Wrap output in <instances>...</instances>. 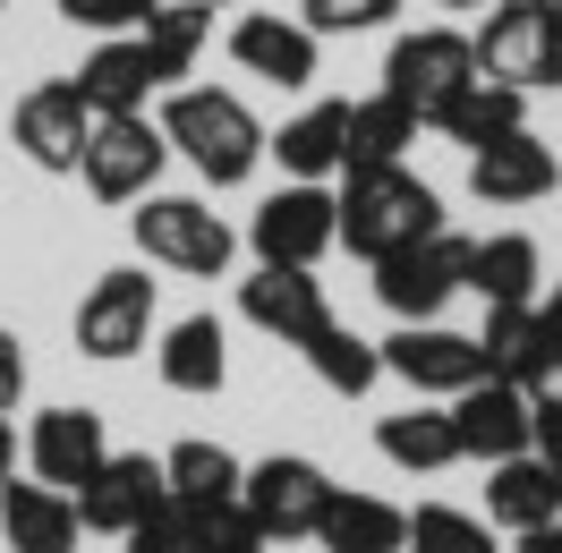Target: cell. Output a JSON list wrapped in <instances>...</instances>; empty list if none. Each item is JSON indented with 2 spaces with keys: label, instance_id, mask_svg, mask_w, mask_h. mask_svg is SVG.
<instances>
[{
  "label": "cell",
  "instance_id": "obj_1",
  "mask_svg": "<svg viewBox=\"0 0 562 553\" xmlns=\"http://www.w3.org/2000/svg\"><path fill=\"white\" fill-rule=\"evenodd\" d=\"M333 205H341V247H350L358 264H384L392 247H418V239H435V230H443V196H435L409 162H367V171H341Z\"/></svg>",
  "mask_w": 562,
  "mask_h": 553
},
{
  "label": "cell",
  "instance_id": "obj_2",
  "mask_svg": "<svg viewBox=\"0 0 562 553\" xmlns=\"http://www.w3.org/2000/svg\"><path fill=\"white\" fill-rule=\"evenodd\" d=\"M162 137L205 188H247L256 162L273 154V137L256 128V111L231 94V86H171L162 103Z\"/></svg>",
  "mask_w": 562,
  "mask_h": 553
},
{
  "label": "cell",
  "instance_id": "obj_3",
  "mask_svg": "<svg viewBox=\"0 0 562 553\" xmlns=\"http://www.w3.org/2000/svg\"><path fill=\"white\" fill-rule=\"evenodd\" d=\"M128 230H137L145 264H162V273H188V281H222L231 273V256H239V230L205 205V196H145L128 213Z\"/></svg>",
  "mask_w": 562,
  "mask_h": 553
},
{
  "label": "cell",
  "instance_id": "obj_4",
  "mask_svg": "<svg viewBox=\"0 0 562 553\" xmlns=\"http://www.w3.org/2000/svg\"><path fill=\"white\" fill-rule=\"evenodd\" d=\"M460 290H469V239H460L452 222L418 247H392L384 264H375V298L392 307V324H443Z\"/></svg>",
  "mask_w": 562,
  "mask_h": 553
},
{
  "label": "cell",
  "instance_id": "obj_5",
  "mask_svg": "<svg viewBox=\"0 0 562 553\" xmlns=\"http://www.w3.org/2000/svg\"><path fill=\"white\" fill-rule=\"evenodd\" d=\"M247 247H256V264H307V273H316L324 256L341 247V205H333V188H324V179L273 188L265 205L247 213Z\"/></svg>",
  "mask_w": 562,
  "mask_h": 553
},
{
  "label": "cell",
  "instance_id": "obj_6",
  "mask_svg": "<svg viewBox=\"0 0 562 553\" xmlns=\"http://www.w3.org/2000/svg\"><path fill=\"white\" fill-rule=\"evenodd\" d=\"M333 494H341V485L324 477L307 451H273V460H256L247 485H239L247 519H256L273 545H307V537L324 528V511H333Z\"/></svg>",
  "mask_w": 562,
  "mask_h": 553
},
{
  "label": "cell",
  "instance_id": "obj_7",
  "mask_svg": "<svg viewBox=\"0 0 562 553\" xmlns=\"http://www.w3.org/2000/svg\"><path fill=\"white\" fill-rule=\"evenodd\" d=\"M171 162V137H162V120H145V111H120V120H94V137H86V196H103V205H145L154 196V179Z\"/></svg>",
  "mask_w": 562,
  "mask_h": 553
},
{
  "label": "cell",
  "instance_id": "obj_8",
  "mask_svg": "<svg viewBox=\"0 0 562 553\" xmlns=\"http://www.w3.org/2000/svg\"><path fill=\"white\" fill-rule=\"evenodd\" d=\"M477 77H494V86H512V94H546V86H562V35L546 9H528V0H503V9H486V26H477Z\"/></svg>",
  "mask_w": 562,
  "mask_h": 553
},
{
  "label": "cell",
  "instance_id": "obj_9",
  "mask_svg": "<svg viewBox=\"0 0 562 553\" xmlns=\"http://www.w3.org/2000/svg\"><path fill=\"white\" fill-rule=\"evenodd\" d=\"M86 137H94V103L77 94V77H43V86H26L18 111H9V145L52 179H77Z\"/></svg>",
  "mask_w": 562,
  "mask_h": 553
},
{
  "label": "cell",
  "instance_id": "obj_10",
  "mask_svg": "<svg viewBox=\"0 0 562 553\" xmlns=\"http://www.w3.org/2000/svg\"><path fill=\"white\" fill-rule=\"evenodd\" d=\"M145 341H154V281H145V264L94 273L86 298H77V349L103 358V366H120V358H137Z\"/></svg>",
  "mask_w": 562,
  "mask_h": 553
},
{
  "label": "cell",
  "instance_id": "obj_11",
  "mask_svg": "<svg viewBox=\"0 0 562 553\" xmlns=\"http://www.w3.org/2000/svg\"><path fill=\"white\" fill-rule=\"evenodd\" d=\"M469 77H477V43L460 26H418V35H401L384 52V94H401L418 120H435Z\"/></svg>",
  "mask_w": 562,
  "mask_h": 553
},
{
  "label": "cell",
  "instance_id": "obj_12",
  "mask_svg": "<svg viewBox=\"0 0 562 553\" xmlns=\"http://www.w3.org/2000/svg\"><path fill=\"white\" fill-rule=\"evenodd\" d=\"M384 349V375H401L418 400H460L469 383H486V349L477 332H452V324H401Z\"/></svg>",
  "mask_w": 562,
  "mask_h": 553
},
{
  "label": "cell",
  "instance_id": "obj_13",
  "mask_svg": "<svg viewBox=\"0 0 562 553\" xmlns=\"http://www.w3.org/2000/svg\"><path fill=\"white\" fill-rule=\"evenodd\" d=\"M162 503H171V477H162L154 451H111L103 469L77 485V519H86L94 537H128V528H145Z\"/></svg>",
  "mask_w": 562,
  "mask_h": 553
},
{
  "label": "cell",
  "instance_id": "obj_14",
  "mask_svg": "<svg viewBox=\"0 0 562 553\" xmlns=\"http://www.w3.org/2000/svg\"><path fill=\"white\" fill-rule=\"evenodd\" d=\"M239 315L256 332H273L281 349H307L324 324H333V298H324V281L307 273V264H256V273L239 281Z\"/></svg>",
  "mask_w": 562,
  "mask_h": 553
},
{
  "label": "cell",
  "instance_id": "obj_15",
  "mask_svg": "<svg viewBox=\"0 0 562 553\" xmlns=\"http://www.w3.org/2000/svg\"><path fill=\"white\" fill-rule=\"evenodd\" d=\"M562 188V162H554V145L546 137H528V128H512V137H494L469 154V196L477 205H537V196H554Z\"/></svg>",
  "mask_w": 562,
  "mask_h": 553
},
{
  "label": "cell",
  "instance_id": "obj_16",
  "mask_svg": "<svg viewBox=\"0 0 562 553\" xmlns=\"http://www.w3.org/2000/svg\"><path fill=\"white\" fill-rule=\"evenodd\" d=\"M111 460V435H103V409H43L35 426H26V469H35L43 485H60V494H77V485L94 477Z\"/></svg>",
  "mask_w": 562,
  "mask_h": 553
},
{
  "label": "cell",
  "instance_id": "obj_17",
  "mask_svg": "<svg viewBox=\"0 0 562 553\" xmlns=\"http://www.w3.org/2000/svg\"><path fill=\"white\" fill-rule=\"evenodd\" d=\"M452 409V426H460V460H520L528 451V435H537V417H528V392L520 383H469L460 400H443Z\"/></svg>",
  "mask_w": 562,
  "mask_h": 553
},
{
  "label": "cell",
  "instance_id": "obj_18",
  "mask_svg": "<svg viewBox=\"0 0 562 553\" xmlns=\"http://www.w3.org/2000/svg\"><path fill=\"white\" fill-rule=\"evenodd\" d=\"M231 60L247 77L281 86V94H307L316 86V35L299 18H281V9H247L239 26H231Z\"/></svg>",
  "mask_w": 562,
  "mask_h": 553
},
{
  "label": "cell",
  "instance_id": "obj_19",
  "mask_svg": "<svg viewBox=\"0 0 562 553\" xmlns=\"http://www.w3.org/2000/svg\"><path fill=\"white\" fill-rule=\"evenodd\" d=\"M0 537H9V553H77V537H86L77 494L43 477H9L0 485Z\"/></svg>",
  "mask_w": 562,
  "mask_h": 553
},
{
  "label": "cell",
  "instance_id": "obj_20",
  "mask_svg": "<svg viewBox=\"0 0 562 553\" xmlns=\"http://www.w3.org/2000/svg\"><path fill=\"white\" fill-rule=\"evenodd\" d=\"M486 519H494V528H512V537L554 528V519H562V477L537 460V451L494 460V469H486Z\"/></svg>",
  "mask_w": 562,
  "mask_h": 553
},
{
  "label": "cell",
  "instance_id": "obj_21",
  "mask_svg": "<svg viewBox=\"0 0 562 553\" xmlns=\"http://www.w3.org/2000/svg\"><path fill=\"white\" fill-rule=\"evenodd\" d=\"M469 290L486 307H537L546 290V256L528 230H494V239H469Z\"/></svg>",
  "mask_w": 562,
  "mask_h": 553
},
{
  "label": "cell",
  "instance_id": "obj_22",
  "mask_svg": "<svg viewBox=\"0 0 562 553\" xmlns=\"http://www.w3.org/2000/svg\"><path fill=\"white\" fill-rule=\"evenodd\" d=\"M154 366H162V383L188 392V400L222 392V375H231V332H222V315H179L171 332H162V349H154Z\"/></svg>",
  "mask_w": 562,
  "mask_h": 553
},
{
  "label": "cell",
  "instance_id": "obj_23",
  "mask_svg": "<svg viewBox=\"0 0 562 553\" xmlns=\"http://www.w3.org/2000/svg\"><path fill=\"white\" fill-rule=\"evenodd\" d=\"M273 162L290 179H341V162H350V103H307L299 120H281Z\"/></svg>",
  "mask_w": 562,
  "mask_h": 553
},
{
  "label": "cell",
  "instance_id": "obj_24",
  "mask_svg": "<svg viewBox=\"0 0 562 553\" xmlns=\"http://www.w3.org/2000/svg\"><path fill=\"white\" fill-rule=\"evenodd\" d=\"M435 137H452L460 154H477V145H494V137H512V128H528V94H512V86H494V77H469L452 103L426 120Z\"/></svg>",
  "mask_w": 562,
  "mask_h": 553
},
{
  "label": "cell",
  "instance_id": "obj_25",
  "mask_svg": "<svg viewBox=\"0 0 562 553\" xmlns=\"http://www.w3.org/2000/svg\"><path fill=\"white\" fill-rule=\"evenodd\" d=\"M375 451H384L392 469H409V477H435V469L460 460V426H452L443 400H418V409H401V417H375Z\"/></svg>",
  "mask_w": 562,
  "mask_h": 553
},
{
  "label": "cell",
  "instance_id": "obj_26",
  "mask_svg": "<svg viewBox=\"0 0 562 553\" xmlns=\"http://www.w3.org/2000/svg\"><path fill=\"white\" fill-rule=\"evenodd\" d=\"M162 477H171L179 511H213V503H239L247 460H239V451H222V443H205V435H188V443L162 451Z\"/></svg>",
  "mask_w": 562,
  "mask_h": 553
},
{
  "label": "cell",
  "instance_id": "obj_27",
  "mask_svg": "<svg viewBox=\"0 0 562 553\" xmlns=\"http://www.w3.org/2000/svg\"><path fill=\"white\" fill-rule=\"evenodd\" d=\"M316 545L324 553H401L409 545V511L401 503H384V494H333V511H324L316 528Z\"/></svg>",
  "mask_w": 562,
  "mask_h": 553
},
{
  "label": "cell",
  "instance_id": "obj_28",
  "mask_svg": "<svg viewBox=\"0 0 562 553\" xmlns=\"http://www.w3.org/2000/svg\"><path fill=\"white\" fill-rule=\"evenodd\" d=\"M77 94L94 103V120H120V111H145L154 77H145V52L137 35H103L86 60H77Z\"/></svg>",
  "mask_w": 562,
  "mask_h": 553
},
{
  "label": "cell",
  "instance_id": "obj_29",
  "mask_svg": "<svg viewBox=\"0 0 562 553\" xmlns=\"http://www.w3.org/2000/svg\"><path fill=\"white\" fill-rule=\"evenodd\" d=\"M205 35H213V9H205V0H162V9L145 18L137 52H145V77H154V94H162V86H179V77L196 69Z\"/></svg>",
  "mask_w": 562,
  "mask_h": 553
},
{
  "label": "cell",
  "instance_id": "obj_30",
  "mask_svg": "<svg viewBox=\"0 0 562 553\" xmlns=\"http://www.w3.org/2000/svg\"><path fill=\"white\" fill-rule=\"evenodd\" d=\"M477 349H486V375L494 383H520V392H537L546 366H554V349H546V332H537V307H486Z\"/></svg>",
  "mask_w": 562,
  "mask_h": 553
},
{
  "label": "cell",
  "instance_id": "obj_31",
  "mask_svg": "<svg viewBox=\"0 0 562 553\" xmlns=\"http://www.w3.org/2000/svg\"><path fill=\"white\" fill-rule=\"evenodd\" d=\"M418 111L401 103V94H384V86H375V94H367V103H350V162H341V171H367V162H401V154H409V145H418Z\"/></svg>",
  "mask_w": 562,
  "mask_h": 553
},
{
  "label": "cell",
  "instance_id": "obj_32",
  "mask_svg": "<svg viewBox=\"0 0 562 553\" xmlns=\"http://www.w3.org/2000/svg\"><path fill=\"white\" fill-rule=\"evenodd\" d=\"M299 358H307V366H316V383H324V392H341V400H358V392H375V383H384V349L358 341L341 315H333V324H324Z\"/></svg>",
  "mask_w": 562,
  "mask_h": 553
},
{
  "label": "cell",
  "instance_id": "obj_33",
  "mask_svg": "<svg viewBox=\"0 0 562 553\" xmlns=\"http://www.w3.org/2000/svg\"><path fill=\"white\" fill-rule=\"evenodd\" d=\"M401 553H494V528L477 511H452V503H418Z\"/></svg>",
  "mask_w": 562,
  "mask_h": 553
},
{
  "label": "cell",
  "instance_id": "obj_34",
  "mask_svg": "<svg viewBox=\"0 0 562 553\" xmlns=\"http://www.w3.org/2000/svg\"><path fill=\"white\" fill-rule=\"evenodd\" d=\"M392 9L401 0H299V26L307 35H375V26H392Z\"/></svg>",
  "mask_w": 562,
  "mask_h": 553
},
{
  "label": "cell",
  "instance_id": "obj_35",
  "mask_svg": "<svg viewBox=\"0 0 562 553\" xmlns=\"http://www.w3.org/2000/svg\"><path fill=\"white\" fill-rule=\"evenodd\" d=\"M196 519V553H273V537L247 519V503H213V511H188Z\"/></svg>",
  "mask_w": 562,
  "mask_h": 553
},
{
  "label": "cell",
  "instance_id": "obj_36",
  "mask_svg": "<svg viewBox=\"0 0 562 553\" xmlns=\"http://www.w3.org/2000/svg\"><path fill=\"white\" fill-rule=\"evenodd\" d=\"M69 26H86V35L103 43V35H145V18L162 9V0H52Z\"/></svg>",
  "mask_w": 562,
  "mask_h": 553
},
{
  "label": "cell",
  "instance_id": "obj_37",
  "mask_svg": "<svg viewBox=\"0 0 562 553\" xmlns=\"http://www.w3.org/2000/svg\"><path fill=\"white\" fill-rule=\"evenodd\" d=\"M120 545H128V553H196V519L179 511V503H162V511L145 519V528H128Z\"/></svg>",
  "mask_w": 562,
  "mask_h": 553
},
{
  "label": "cell",
  "instance_id": "obj_38",
  "mask_svg": "<svg viewBox=\"0 0 562 553\" xmlns=\"http://www.w3.org/2000/svg\"><path fill=\"white\" fill-rule=\"evenodd\" d=\"M528 417H537V435H528V451L546 460L562 477V400H546V392H528Z\"/></svg>",
  "mask_w": 562,
  "mask_h": 553
},
{
  "label": "cell",
  "instance_id": "obj_39",
  "mask_svg": "<svg viewBox=\"0 0 562 553\" xmlns=\"http://www.w3.org/2000/svg\"><path fill=\"white\" fill-rule=\"evenodd\" d=\"M26 400V349H18V332L0 324V409H18Z\"/></svg>",
  "mask_w": 562,
  "mask_h": 553
},
{
  "label": "cell",
  "instance_id": "obj_40",
  "mask_svg": "<svg viewBox=\"0 0 562 553\" xmlns=\"http://www.w3.org/2000/svg\"><path fill=\"white\" fill-rule=\"evenodd\" d=\"M537 332H546V349H554V366H562V281L537 290Z\"/></svg>",
  "mask_w": 562,
  "mask_h": 553
},
{
  "label": "cell",
  "instance_id": "obj_41",
  "mask_svg": "<svg viewBox=\"0 0 562 553\" xmlns=\"http://www.w3.org/2000/svg\"><path fill=\"white\" fill-rule=\"evenodd\" d=\"M18 460H26V435H18V426H9V409H0V485L18 477Z\"/></svg>",
  "mask_w": 562,
  "mask_h": 553
},
{
  "label": "cell",
  "instance_id": "obj_42",
  "mask_svg": "<svg viewBox=\"0 0 562 553\" xmlns=\"http://www.w3.org/2000/svg\"><path fill=\"white\" fill-rule=\"evenodd\" d=\"M520 553H562V519H554V528H537V537H520Z\"/></svg>",
  "mask_w": 562,
  "mask_h": 553
},
{
  "label": "cell",
  "instance_id": "obj_43",
  "mask_svg": "<svg viewBox=\"0 0 562 553\" xmlns=\"http://www.w3.org/2000/svg\"><path fill=\"white\" fill-rule=\"evenodd\" d=\"M537 392H546V400H562V366H546V383H537Z\"/></svg>",
  "mask_w": 562,
  "mask_h": 553
},
{
  "label": "cell",
  "instance_id": "obj_44",
  "mask_svg": "<svg viewBox=\"0 0 562 553\" xmlns=\"http://www.w3.org/2000/svg\"><path fill=\"white\" fill-rule=\"evenodd\" d=\"M435 9H486V0H435Z\"/></svg>",
  "mask_w": 562,
  "mask_h": 553
},
{
  "label": "cell",
  "instance_id": "obj_45",
  "mask_svg": "<svg viewBox=\"0 0 562 553\" xmlns=\"http://www.w3.org/2000/svg\"><path fill=\"white\" fill-rule=\"evenodd\" d=\"M546 18H554V35H562V0H554V9H546Z\"/></svg>",
  "mask_w": 562,
  "mask_h": 553
},
{
  "label": "cell",
  "instance_id": "obj_46",
  "mask_svg": "<svg viewBox=\"0 0 562 553\" xmlns=\"http://www.w3.org/2000/svg\"><path fill=\"white\" fill-rule=\"evenodd\" d=\"M528 9H554V0H528Z\"/></svg>",
  "mask_w": 562,
  "mask_h": 553
},
{
  "label": "cell",
  "instance_id": "obj_47",
  "mask_svg": "<svg viewBox=\"0 0 562 553\" xmlns=\"http://www.w3.org/2000/svg\"><path fill=\"white\" fill-rule=\"evenodd\" d=\"M205 9H231V0H205Z\"/></svg>",
  "mask_w": 562,
  "mask_h": 553
}]
</instances>
